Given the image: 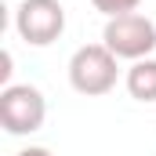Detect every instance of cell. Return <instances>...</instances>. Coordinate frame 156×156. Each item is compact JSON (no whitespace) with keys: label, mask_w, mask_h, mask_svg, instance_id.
<instances>
[{"label":"cell","mask_w":156,"mask_h":156,"mask_svg":"<svg viewBox=\"0 0 156 156\" xmlns=\"http://www.w3.org/2000/svg\"><path fill=\"white\" fill-rule=\"evenodd\" d=\"M120 58L105 47V44H83L73 51L69 58V83L73 91L87 94V98H98V94H109L116 87L120 76Z\"/></svg>","instance_id":"cell-1"},{"label":"cell","mask_w":156,"mask_h":156,"mask_svg":"<svg viewBox=\"0 0 156 156\" xmlns=\"http://www.w3.org/2000/svg\"><path fill=\"white\" fill-rule=\"evenodd\" d=\"M102 44L116 55V58H131V62H142L156 51V22L131 11V15H116L105 22L102 29Z\"/></svg>","instance_id":"cell-2"},{"label":"cell","mask_w":156,"mask_h":156,"mask_svg":"<svg viewBox=\"0 0 156 156\" xmlns=\"http://www.w3.org/2000/svg\"><path fill=\"white\" fill-rule=\"evenodd\" d=\"M47 120V102L33 83H11L0 91V123L7 134H33Z\"/></svg>","instance_id":"cell-3"},{"label":"cell","mask_w":156,"mask_h":156,"mask_svg":"<svg viewBox=\"0 0 156 156\" xmlns=\"http://www.w3.org/2000/svg\"><path fill=\"white\" fill-rule=\"evenodd\" d=\"M15 29L26 44L47 47L66 29V7L58 0H22L15 11Z\"/></svg>","instance_id":"cell-4"},{"label":"cell","mask_w":156,"mask_h":156,"mask_svg":"<svg viewBox=\"0 0 156 156\" xmlns=\"http://www.w3.org/2000/svg\"><path fill=\"white\" fill-rule=\"evenodd\" d=\"M127 91L138 102H156V58H142L127 69Z\"/></svg>","instance_id":"cell-5"},{"label":"cell","mask_w":156,"mask_h":156,"mask_svg":"<svg viewBox=\"0 0 156 156\" xmlns=\"http://www.w3.org/2000/svg\"><path fill=\"white\" fill-rule=\"evenodd\" d=\"M91 4H94V11H102V15L116 18V15H131V11H138V4H142V0H91Z\"/></svg>","instance_id":"cell-6"},{"label":"cell","mask_w":156,"mask_h":156,"mask_svg":"<svg viewBox=\"0 0 156 156\" xmlns=\"http://www.w3.org/2000/svg\"><path fill=\"white\" fill-rule=\"evenodd\" d=\"M0 83H4V87H11V51H4V55H0Z\"/></svg>","instance_id":"cell-7"},{"label":"cell","mask_w":156,"mask_h":156,"mask_svg":"<svg viewBox=\"0 0 156 156\" xmlns=\"http://www.w3.org/2000/svg\"><path fill=\"white\" fill-rule=\"evenodd\" d=\"M15 156H51V149H44V145H29V149H22V153Z\"/></svg>","instance_id":"cell-8"}]
</instances>
